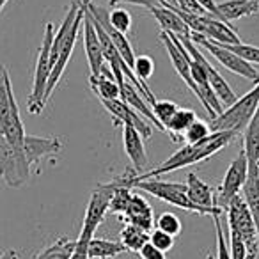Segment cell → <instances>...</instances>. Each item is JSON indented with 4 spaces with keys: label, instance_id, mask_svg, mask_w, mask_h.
<instances>
[{
    "label": "cell",
    "instance_id": "cell-1",
    "mask_svg": "<svg viewBox=\"0 0 259 259\" xmlns=\"http://www.w3.org/2000/svg\"><path fill=\"white\" fill-rule=\"evenodd\" d=\"M238 134L234 132H217L211 134L209 137H206L204 141L197 142V144H187L185 148H181L178 153H174L170 158H167L163 163H160L158 167H155L153 170H146L142 174L135 176L134 172H126L121 178H117V183L122 187H128L134 183V181H142V180H151V178H158L162 174L172 172V170L183 169L188 165H195V163L202 162V160L211 158L215 153L222 151Z\"/></svg>",
    "mask_w": 259,
    "mask_h": 259
},
{
    "label": "cell",
    "instance_id": "cell-2",
    "mask_svg": "<svg viewBox=\"0 0 259 259\" xmlns=\"http://www.w3.org/2000/svg\"><path fill=\"white\" fill-rule=\"evenodd\" d=\"M0 135L18 148L23 146V139L27 135L13 93L9 71L2 62H0Z\"/></svg>",
    "mask_w": 259,
    "mask_h": 259
},
{
    "label": "cell",
    "instance_id": "cell-3",
    "mask_svg": "<svg viewBox=\"0 0 259 259\" xmlns=\"http://www.w3.org/2000/svg\"><path fill=\"white\" fill-rule=\"evenodd\" d=\"M259 107V83L252 91H248L245 96L236 100L233 105H229L227 110H224L215 119H209V130L211 134L217 132H234L238 134L240 130H243L252 119L254 112Z\"/></svg>",
    "mask_w": 259,
    "mask_h": 259
},
{
    "label": "cell",
    "instance_id": "cell-4",
    "mask_svg": "<svg viewBox=\"0 0 259 259\" xmlns=\"http://www.w3.org/2000/svg\"><path fill=\"white\" fill-rule=\"evenodd\" d=\"M55 29L52 23L45 25V36L41 41L39 54H37L36 61V69H34V82H32V91L29 96V112L34 115L41 114L47 105L45 101V93H47L48 78L52 73V59H50V50H52V41H54Z\"/></svg>",
    "mask_w": 259,
    "mask_h": 259
},
{
    "label": "cell",
    "instance_id": "cell-5",
    "mask_svg": "<svg viewBox=\"0 0 259 259\" xmlns=\"http://www.w3.org/2000/svg\"><path fill=\"white\" fill-rule=\"evenodd\" d=\"M227 213V224L229 229L238 233V236L243 240L245 247H247V259H257L259 255V240L257 233H255V226L252 215L248 211V206L245 202L243 195H236L229 201L226 208Z\"/></svg>",
    "mask_w": 259,
    "mask_h": 259
},
{
    "label": "cell",
    "instance_id": "cell-6",
    "mask_svg": "<svg viewBox=\"0 0 259 259\" xmlns=\"http://www.w3.org/2000/svg\"><path fill=\"white\" fill-rule=\"evenodd\" d=\"M30 163L22 148L0 135V178L11 188H20L30 178Z\"/></svg>",
    "mask_w": 259,
    "mask_h": 259
},
{
    "label": "cell",
    "instance_id": "cell-7",
    "mask_svg": "<svg viewBox=\"0 0 259 259\" xmlns=\"http://www.w3.org/2000/svg\"><path fill=\"white\" fill-rule=\"evenodd\" d=\"M134 187L139 188V190L148 192L153 197L160 199V201L167 202V204H170V206H176V208L197 213V215H204V213L188 199L187 183H174V181H162V180H158V178H151V180L134 181V183L130 185V188H134Z\"/></svg>",
    "mask_w": 259,
    "mask_h": 259
},
{
    "label": "cell",
    "instance_id": "cell-8",
    "mask_svg": "<svg viewBox=\"0 0 259 259\" xmlns=\"http://www.w3.org/2000/svg\"><path fill=\"white\" fill-rule=\"evenodd\" d=\"M190 39L194 45H199V47L204 48L209 55H213V57H215L224 68L229 69L231 73H236V75L243 76V78L250 80V82L259 83V69H255L254 66L248 64V62L241 61L238 55H234L231 50H227L224 45L213 43V41L206 39L204 36L195 34V32H190Z\"/></svg>",
    "mask_w": 259,
    "mask_h": 259
},
{
    "label": "cell",
    "instance_id": "cell-9",
    "mask_svg": "<svg viewBox=\"0 0 259 259\" xmlns=\"http://www.w3.org/2000/svg\"><path fill=\"white\" fill-rule=\"evenodd\" d=\"M112 194H114V183L112 181L101 183L94 188L93 195L89 199V204H87L85 215H83V224H82V229H80L78 238H83V240H89V241L93 240L98 226L103 222L105 215L108 213Z\"/></svg>",
    "mask_w": 259,
    "mask_h": 259
},
{
    "label": "cell",
    "instance_id": "cell-10",
    "mask_svg": "<svg viewBox=\"0 0 259 259\" xmlns=\"http://www.w3.org/2000/svg\"><path fill=\"white\" fill-rule=\"evenodd\" d=\"M178 37V36H176ZM178 39L181 41V45L185 47V50H187V54L190 55L192 61H195L199 66H201L202 69H204L206 76H208V82L209 85H211L213 93L217 94V98L220 100V103L222 105H233L234 101L238 100L236 94H234V91L231 89V85L226 82V78H224L222 75H220L219 71H217L215 68H213L211 64H209L208 59L202 55V52L197 48V45L192 43L190 36H183V37H178Z\"/></svg>",
    "mask_w": 259,
    "mask_h": 259
},
{
    "label": "cell",
    "instance_id": "cell-11",
    "mask_svg": "<svg viewBox=\"0 0 259 259\" xmlns=\"http://www.w3.org/2000/svg\"><path fill=\"white\" fill-rule=\"evenodd\" d=\"M247 170H248L247 158H245V153H243V149H241L236 158L231 162L229 169H227L226 176H224V180H222V185H220L219 190L215 192L217 208L226 211L231 199L241 194L245 181H247Z\"/></svg>",
    "mask_w": 259,
    "mask_h": 259
},
{
    "label": "cell",
    "instance_id": "cell-12",
    "mask_svg": "<svg viewBox=\"0 0 259 259\" xmlns=\"http://www.w3.org/2000/svg\"><path fill=\"white\" fill-rule=\"evenodd\" d=\"M105 108L110 112V115L114 117V122L115 124H128L132 128H135L139 134L142 135V139H151L153 135V128L144 117L137 114L132 107L124 103V101L119 98V100H108V101H101Z\"/></svg>",
    "mask_w": 259,
    "mask_h": 259
},
{
    "label": "cell",
    "instance_id": "cell-13",
    "mask_svg": "<svg viewBox=\"0 0 259 259\" xmlns=\"http://www.w3.org/2000/svg\"><path fill=\"white\" fill-rule=\"evenodd\" d=\"M187 195L204 215H222V209L215 204V188L204 183L195 172L187 176Z\"/></svg>",
    "mask_w": 259,
    "mask_h": 259
},
{
    "label": "cell",
    "instance_id": "cell-14",
    "mask_svg": "<svg viewBox=\"0 0 259 259\" xmlns=\"http://www.w3.org/2000/svg\"><path fill=\"white\" fill-rule=\"evenodd\" d=\"M30 167L39 165L43 158L50 155H57L62 149V142L57 137H37V135H25L22 146Z\"/></svg>",
    "mask_w": 259,
    "mask_h": 259
},
{
    "label": "cell",
    "instance_id": "cell-15",
    "mask_svg": "<svg viewBox=\"0 0 259 259\" xmlns=\"http://www.w3.org/2000/svg\"><path fill=\"white\" fill-rule=\"evenodd\" d=\"M119 219L130 226L141 227L146 233H151L155 226V217H153V208L142 195L132 194V199L128 202V208Z\"/></svg>",
    "mask_w": 259,
    "mask_h": 259
},
{
    "label": "cell",
    "instance_id": "cell-16",
    "mask_svg": "<svg viewBox=\"0 0 259 259\" xmlns=\"http://www.w3.org/2000/svg\"><path fill=\"white\" fill-rule=\"evenodd\" d=\"M87 2H93V0H87ZM82 30H83V48H85L91 76H98L101 71V68H103L105 61H103V54H101V47H100V39H98L96 29H94L89 13H87V4H85V13H83Z\"/></svg>",
    "mask_w": 259,
    "mask_h": 259
},
{
    "label": "cell",
    "instance_id": "cell-17",
    "mask_svg": "<svg viewBox=\"0 0 259 259\" xmlns=\"http://www.w3.org/2000/svg\"><path fill=\"white\" fill-rule=\"evenodd\" d=\"M122 142H124V151L128 155L130 162L134 165V174H142V170L148 165V155H146L144 139L137 130L128 124H122Z\"/></svg>",
    "mask_w": 259,
    "mask_h": 259
},
{
    "label": "cell",
    "instance_id": "cell-18",
    "mask_svg": "<svg viewBox=\"0 0 259 259\" xmlns=\"http://www.w3.org/2000/svg\"><path fill=\"white\" fill-rule=\"evenodd\" d=\"M201 36L206 39L213 41L219 45H240L241 39L236 34V30L231 27V23H226L222 20L215 18V16H204L202 20V30Z\"/></svg>",
    "mask_w": 259,
    "mask_h": 259
},
{
    "label": "cell",
    "instance_id": "cell-19",
    "mask_svg": "<svg viewBox=\"0 0 259 259\" xmlns=\"http://www.w3.org/2000/svg\"><path fill=\"white\" fill-rule=\"evenodd\" d=\"M119 89H121V100L124 101L128 107H132L135 112H137L141 117L148 119V122L151 126H156V128L160 130V132H165V126H162L158 121H156L155 114H153L151 107L148 105V101H146V98L142 96L141 93H139L137 89H135L132 83H130V80L124 78V82L119 85Z\"/></svg>",
    "mask_w": 259,
    "mask_h": 259
},
{
    "label": "cell",
    "instance_id": "cell-20",
    "mask_svg": "<svg viewBox=\"0 0 259 259\" xmlns=\"http://www.w3.org/2000/svg\"><path fill=\"white\" fill-rule=\"evenodd\" d=\"M151 15L155 16V20L158 22V25L162 27V32L172 34V36L183 37L190 36V29L187 27V23L169 8L162 2V6L151 9Z\"/></svg>",
    "mask_w": 259,
    "mask_h": 259
},
{
    "label": "cell",
    "instance_id": "cell-21",
    "mask_svg": "<svg viewBox=\"0 0 259 259\" xmlns=\"http://www.w3.org/2000/svg\"><path fill=\"white\" fill-rule=\"evenodd\" d=\"M89 83H91V89L100 98V101L119 100L121 98V89H119L117 82H115L114 75H112L110 68L107 64H103V68H101L98 76H89Z\"/></svg>",
    "mask_w": 259,
    "mask_h": 259
},
{
    "label": "cell",
    "instance_id": "cell-22",
    "mask_svg": "<svg viewBox=\"0 0 259 259\" xmlns=\"http://www.w3.org/2000/svg\"><path fill=\"white\" fill-rule=\"evenodd\" d=\"M245 202L248 206V211L252 215L255 226V233H257L259 240V169L257 167H248L247 170V181L243 185V190H241Z\"/></svg>",
    "mask_w": 259,
    "mask_h": 259
},
{
    "label": "cell",
    "instance_id": "cell-23",
    "mask_svg": "<svg viewBox=\"0 0 259 259\" xmlns=\"http://www.w3.org/2000/svg\"><path fill=\"white\" fill-rule=\"evenodd\" d=\"M219 11L224 22L231 23L245 16H254L259 13V0H226L220 2Z\"/></svg>",
    "mask_w": 259,
    "mask_h": 259
},
{
    "label": "cell",
    "instance_id": "cell-24",
    "mask_svg": "<svg viewBox=\"0 0 259 259\" xmlns=\"http://www.w3.org/2000/svg\"><path fill=\"white\" fill-rule=\"evenodd\" d=\"M243 153L248 167H257L259 163V107L248 121L243 135Z\"/></svg>",
    "mask_w": 259,
    "mask_h": 259
},
{
    "label": "cell",
    "instance_id": "cell-25",
    "mask_svg": "<svg viewBox=\"0 0 259 259\" xmlns=\"http://www.w3.org/2000/svg\"><path fill=\"white\" fill-rule=\"evenodd\" d=\"M195 119H197V115H195L194 110H188V108H178V112L165 124V132L170 135L172 142H183V134L187 132V128L195 121Z\"/></svg>",
    "mask_w": 259,
    "mask_h": 259
},
{
    "label": "cell",
    "instance_id": "cell-26",
    "mask_svg": "<svg viewBox=\"0 0 259 259\" xmlns=\"http://www.w3.org/2000/svg\"><path fill=\"white\" fill-rule=\"evenodd\" d=\"M122 252H126V248L122 247L121 241L93 238L89 243V259H112Z\"/></svg>",
    "mask_w": 259,
    "mask_h": 259
},
{
    "label": "cell",
    "instance_id": "cell-27",
    "mask_svg": "<svg viewBox=\"0 0 259 259\" xmlns=\"http://www.w3.org/2000/svg\"><path fill=\"white\" fill-rule=\"evenodd\" d=\"M149 241V233H146L144 229L141 227H135V226H130L126 224L121 231V243L126 250H132V252H139L146 243Z\"/></svg>",
    "mask_w": 259,
    "mask_h": 259
},
{
    "label": "cell",
    "instance_id": "cell-28",
    "mask_svg": "<svg viewBox=\"0 0 259 259\" xmlns=\"http://www.w3.org/2000/svg\"><path fill=\"white\" fill-rule=\"evenodd\" d=\"M75 250V240L62 236L55 240L52 245H48L45 250H41L36 255V259H69Z\"/></svg>",
    "mask_w": 259,
    "mask_h": 259
},
{
    "label": "cell",
    "instance_id": "cell-29",
    "mask_svg": "<svg viewBox=\"0 0 259 259\" xmlns=\"http://www.w3.org/2000/svg\"><path fill=\"white\" fill-rule=\"evenodd\" d=\"M112 183H114V194H112L110 206H108V211L114 213V215L121 217L122 213L126 211L130 199H132V188L122 187V185H119L115 180L112 181Z\"/></svg>",
    "mask_w": 259,
    "mask_h": 259
},
{
    "label": "cell",
    "instance_id": "cell-30",
    "mask_svg": "<svg viewBox=\"0 0 259 259\" xmlns=\"http://www.w3.org/2000/svg\"><path fill=\"white\" fill-rule=\"evenodd\" d=\"M155 226H156V229L170 234L172 238L180 236L181 231H183V224H181L180 217L174 215V213H169V211L162 213V215L155 220Z\"/></svg>",
    "mask_w": 259,
    "mask_h": 259
},
{
    "label": "cell",
    "instance_id": "cell-31",
    "mask_svg": "<svg viewBox=\"0 0 259 259\" xmlns=\"http://www.w3.org/2000/svg\"><path fill=\"white\" fill-rule=\"evenodd\" d=\"M209 135H211V130H209L208 122L195 119V121L187 128V132L183 134V142H187V144H197V142L204 141V139L209 137Z\"/></svg>",
    "mask_w": 259,
    "mask_h": 259
},
{
    "label": "cell",
    "instance_id": "cell-32",
    "mask_svg": "<svg viewBox=\"0 0 259 259\" xmlns=\"http://www.w3.org/2000/svg\"><path fill=\"white\" fill-rule=\"evenodd\" d=\"M134 73H135V76L139 78V82H141L142 85H144L148 91H151L146 82H148V80L153 76V73H155V61H153L151 57H148V55H142V57H135Z\"/></svg>",
    "mask_w": 259,
    "mask_h": 259
},
{
    "label": "cell",
    "instance_id": "cell-33",
    "mask_svg": "<svg viewBox=\"0 0 259 259\" xmlns=\"http://www.w3.org/2000/svg\"><path fill=\"white\" fill-rule=\"evenodd\" d=\"M178 108H180V107H178L176 103H172V101H169V100H156L155 103L151 105L153 114H155L156 121H158L162 126H165L167 122L170 121V117L176 114Z\"/></svg>",
    "mask_w": 259,
    "mask_h": 259
},
{
    "label": "cell",
    "instance_id": "cell-34",
    "mask_svg": "<svg viewBox=\"0 0 259 259\" xmlns=\"http://www.w3.org/2000/svg\"><path fill=\"white\" fill-rule=\"evenodd\" d=\"M227 50H231L234 55L241 59V61L248 62V64H259V48L252 47V45H224Z\"/></svg>",
    "mask_w": 259,
    "mask_h": 259
},
{
    "label": "cell",
    "instance_id": "cell-35",
    "mask_svg": "<svg viewBox=\"0 0 259 259\" xmlns=\"http://www.w3.org/2000/svg\"><path fill=\"white\" fill-rule=\"evenodd\" d=\"M107 18L108 23L121 34H126L130 30V27H132V16H130V13L126 9H112L110 13H107Z\"/></svg>",
    "mask_w": 259,
    "mask_h": 259
},
{
    "label": "cell",
    "instance_id": "cell-36",
    "mask_svg": "<svg viewBox=\"0 0 259 259\" xmlns=\"http://www.w3.org/2000/svg\"><path fill=\"white\" fill-rule=\"evenodd\" d=\"M213 224H215V233H217V259H231L229 245H227V238L224 233L222 222H220V215H213Z\"/></svg>",
    "mask_w": 259,
    "mask_h": 259
},
{
    "label": "cell",
    "instance_id": "cell-37",
    "mask_svg": "<svg viewBox=\"0 0 259 259\" xmlns=\"http://www.w3.org/2000/svg\"><path fill=\"white\" fill-rule=\"evenodd\" d=\"M149 243L158 248V250L169 252L170 248L174 247V238L160 229H153L151 233H149Z\"/></svg>",
    "mask_w": 259,
    "mask_h": 259
},
{
    "label": "cell",
    "instance_id": "cell-38",
    "mask_svg": "<svg viewBox=\"0 0 259 259\" xmlns=\"http://www.w3.org/2000/svg\"><path fill=\"white\" fill-rule=\"evenodd\" d=\"M169 4H172L174 8H178L183 13H190V15H197V16H206L209 13H206V9L199 4L197 0H165ZM211 16V15H209Z\"/></svg>",
    "mask_w": 259,
    "mask_h": 259
},
{
    "label": "cell",
    "instance_id": "cell-39",
    "mask_svg": "<svg viewBox=\"0 0 259 259\" xmlns=\"http://www.w3.org/2000/svg\"><path fill=\"white\" fill-rule=\"evenodd\" d=\"M229 252H231V259H247V247H245L243 240L238 236V233L229 229Z\"/></svg>",
    "mask_w": 259,
    "mask_h": 259
},
{
    "label": "cell",
    "instance_id": "cell-40",
    "mask_svg": "<svg viewBox=\"0 0 259 259\" xmlns=\"http://www.w3.org/2000/svg\"><path fill=\"white\" fill-rule=\"evenodd\" d=\"M139 255H141V259H169L165 255V252H162L156 247H153L149 241L141 248V250H139Z\"/></svg>",
    "mask_w": 259,
    "mask_h": 259
},
{
    "label": "cell",
    "instance_id": "cell-41",
    "mask_svg": "<svg viewBox=\"0 0 259 259\" xmlns=\"http://www.w3.org/2000/svg\"><path fill=\"white\" fill-rule=\"evenodd\" d=\"M119 2H126V4H134V6H141V8H148L151 11L153 8H158L162 6V0H117Z\"/></svg>",
    "mask_w": 259,
    "mask_h": 259
},
{
    "label": "cell",
    "instance_id": "cell-42",
    "mask_svg": "<svg viewBox=\"0 0 259 259\" xmlns=\"http://www.w3.org/2000/svg\"><path fill=\"white\" fill-rule=\"evenodd\" d=\"M0 259H16V252L15 250H8L0 255Z\"/></svg>",
    "mask_w": 259,
    "mask_h": 259
},
{
    "label": "cell",
    "instance_id": "cell-43",
    "mask_svg": "<svg viewBox=\"0 0 259 259\" xmlns=\"http://www.w3.org/2000/svg\"><path fill=\"white\" fill-rule=\"evenodd\" d=\"M8 2H9V0H0V8L4 9V6H6V4H8Z\"/></svg>",
    "mask_w": 259,
    "mask_h": 259
},
{
    "label": "cell",
    "instance_id": "cell-44",
    "mask_svg": "<svg viewBox=\"0 0 259 259\" xmlns=\"http://www.w3.org/2000/svg\"><path fill=\"white\" fill-rule=\"evenodd\" d=\"M108 4H110L112 8H114V6H117V0H108Z\"/></svg>",
    "mask_w": 259,
    "mask_h": 259
},
{
    "label": "cell",
    "instance_id": "cell-45",
    "mask_svg": "<svg viewBox=\"0 0 259 259\" xmlns=\"http://www.w3.org/2000/svg\"><path fill=\"white\" fill-rule=\"evenodd\" d=\"M208 259H215V257H213V255H208Z\"/></svg>",
    "mask_w": 259,
    "mask_h": 259
},
{
    "label": "cell",
    "instance_id": "cell-46",
    "mask_svg": "<svg viewBox=\"0 0 259 259\" xmlns=\"http://www.w3.org/2000/svg\"><path fill=\"white\" fill-rule=\"evenodd\" d=\"M257 169H259V163H257Z\"/></svg>",
    "mask_w": 259,
    "mask_h": 259
},
{
    "label": "cell",
    "instance_id": "cell-47",
    "mask_svg": "<svg viewBox=\"0 0 259 259\" xmlns=\"http://www.w3.org/2000/svg\"><path fill=\"white\" fill-rule=\"evenodd\" d=\"M0 11H2V8H0Z\"/></svg>",
    "mask_w": 259,
    "mask_h": 259
}]
</instances>
